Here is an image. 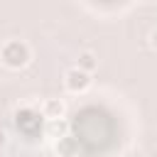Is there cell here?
<instances>
[{"label":"cell","mask_w":157,"mask_h":157,"mask_svg":"<svg viewBox=\"0 0 157 157\" xmlns=\"http://www.w3.org/2000/svg\"><path fill=\"white\" fill-rule=\"evenodd\" d=\"M29 56H32L29 54V47L22 39H10L0 49V59H2V64L7 69H22V66H27Z\"/></svg>","instance_id":"6da1fadb"},{"label":"cell","mask_w":157,"mask_h":157,"mask_svg":"<svg viewBox=\"0 0 157 157\" xmlns=\"http://www.w3.org/2000/svg\"><path fill=\"white\" fill-rule=\"evenodd\" d=\"M91 83H93L91 71H83V69H78V66H74V69H69V71L64 74V86H66L71 93H83V91L91 88Z\"/></svg>","instance_id":"7a4b0ae2"},{"label":"cell","mask_w":157,"mask_h":157,"mask_svg":"<svg viewBox=\"0 0 157 157\" xmlns=\"http://www.w3.org/2000/svg\"><path fill=\"white\" fill-rule=\"evenodd\" d=\"M42 113H44V118H47V120H49V118H64L66 105H64V101H61V98H47V101H44V105H42Z\"/></svg>","instance_id":"3957f363"},{"label":"cell","mask_w":157,"mask_h":157,"mask_svg":"<svg viewBox=\"0 0 157 157\" xmlns=\"http://www.w3.org/2000/svg\"><path fill=\"white\" fill-rule=\"evenodd\" d=\"M47 135H49L52 140H59V137L69 135V123H66V118H49V120H47Z\"/></svg>","instance_id":"277c9868"},{"label":"cell","mask_w":157,"mask_h":157,"mask_svg":"<svg viewBox=\"0 0 157 157\" xmlns=\"http://www.w3.org/2000/svg\"><path fill=\"white\" fill-rule=\"evenodd\" d=\"M54 147H56L59 157H74V155H76V150H78V145H76L69 135H64V137L54 140Z\"/></svg>","instance_id":"5b68a950"},{"label":"cell","mask_w":157,"mask_h":157,"mask_svg":"<svg viewBox=\"0 0 157 157\" xmlns=\"http://www.w3.org/2000/svg\"><path fill=\"white\" fill-rule=\"evenodd\" d=\"M76 66L78 69H83V71H96V66H98V59H96V54L93 52H81L78 54V61H76Z\"/></svg>","instance_id":"8992f818"},{"label":"cell","mask_w":157,"mask_h":157,"mask_svg":"<svg viewBox=\"0 0 157 157\" xmlns=\"http://www.w3.org/2000/svg\"><path fill=\"white\" fill-rule=\"evenodd\" d=\"M150 44L157 49V29H152V34H150Z\"/></svg>","instance_id":"52a82bcc"},{"label":"cell","mask_w":157,"mask_h":157,"mask_svg":"<svg viewBox=\"0 0 157 157\" xmlns=\"http://www.w3.org/2000/svg\"><path fill=\"white\" fill-rule=\"evenodd\" d=\"M5 145H7V135H5V132H2V130H0V150H2V147H5Z\"/></svg>","instance_id":"ba28073f"},{"label":"cell","mask_w":157,"mask_h":157,"mask_svg":"<svg viewBox=\"0 0 157 157\" xmlns=\"http://www.w3.org/2000/svg\"><path fill=\"white\" fill-rule=\"evenodd\" d=\"M145 2H157V0H145Z\"/></svg>","instance_id":"9c48e42d"}]
</instances>
